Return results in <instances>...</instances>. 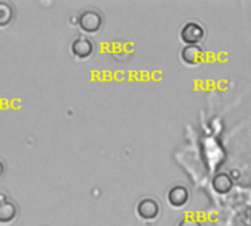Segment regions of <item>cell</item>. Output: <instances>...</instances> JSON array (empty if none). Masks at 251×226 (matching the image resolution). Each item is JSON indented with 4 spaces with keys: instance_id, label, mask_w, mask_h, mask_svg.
Listing matches in <instances>:
<instances>
[{
    "instance_id": "1",
    "label": "cell",
    "mask_w": 251,
    "mask_h": 226,
    "mask_svg": "<svg viewBox=\"0 0 251 226\" xmlns=\"http://www.w3.org/2000/svg\"><path fill=\"white\" fill-rule=\"evenodd\" d=\"M103 15L96 9H85L78 15V26L85 34H96L103 26Z\"/></svg>"
},
{
    "instance_id": "2",
    "label": "cell",
    "mask_w": 251,
    "mask_h": 226,
    "mask_svg": "<svg viewBox=\"0 0 251 226\" xmlns=\"http://www.w3.org/2000/svg\"><path fill=\"white\" fill-rule=\"evenodd\" d=\"M71 53L76 59H88L94 53V41L87 35H78L71 41Z\"/></svg>"
},
{
    "instance_id": "3",
    "label": "cell",
    "mask_w": 251,
    "mask_h": 226,
    "mask_svg": "<svg viewBox=\"0 0 251 226\" xmlns=\"http://www.w3.org/2000/svg\"><path fill=\"white\" fill-rule=\"evenodd\" d=\"M203 38L204 28L197 22H187L181 29V40L187 43V46H199Z\"/></svg>"
},
{
    "instance_id": "4",
    "label": "cell",
    "mask_w": 251,
    "mask_h": 226,
    "mask_svg": "<svg viewBox=\"0 0 251 226\" xmlns=\"http://www.w3.org/2000/svg\"><path fill=\"white\" fill-rule=\"evenodd\" d=\"M137 215L144 221H154L160 215V204L154 199H143L137 204Z\"/></svg>"
},
{
    "instance_id": "5",
    "label": "cell",
    "mask_w": 251,
    "mask_h": 226,
    "mask_svg": "<svg viewBox=\"0 0 251 226\" xmlns=\"http://www.w3.org/2000/svg\"><path fill=\"white\" fill-rule=\"evenodd\" d=\"M19 216V206L12 199L0 203V225H10Z\"/></svg>"
},
{
    "instance_id": "6",
    "label": "cell",
    "mask_w": 251,
    "mask_h": 226,
    "mask_svg": "<svg viewBox=\"0 0 251 226\" xmlns=\"http://www.w3.org/2000/svg\"><path fill=\"white\" fill-rule=\"evenodd\" d=\"M190 199V193L184 185H175L168 193V201L174 207H182L187 204Z\"/></svg>"
},
{
    "instance_id": "7",
    "label": "cell",
    "mask_w": 251,
    "mask_h": 226,
    "mask_svg": "<svg viewBox=\"0 0 251 226\" xmlns=\"http://www.w3.org/2000/svg\"><path fill=\"white\" fill-rule=\"evenodd\" d=\"M181 59L187 65H199L204 59V50L200 46H185L181 50Z\"/></svg>"
},
{
    "instance_id": "8",
    "label": "cell",
    "mask_w": 251,
    "mask_h": 226,
    "mask_svg": "<svg viewBox=\"0 0 251 226\" xmlns=\"http://www.w3.org/2000/svg\"><path fill=\"white\" fill-rule=\"evenodd\" d=\"M16 9L12 1L0 0V29L10 26L15 22Z\"/></svg>"
},
{
    "instance_id": "9",
    "label": "cell",
    "mask_w": 251,
    "mask_h": 226,
    "mask_svg": "<svg viewBox=\"0 0 251 226\" xmlns=\"http://www.w3.org/2000/svg\"><path fill=\"white\" fill-rule=\"evenodd\" d=\"M212 187L218 194H228L234 187V181L228 174H218L212 179Z\"/></svg>"
},
{
    "instance_id": "10",
    "label": "cell",
    "mask_w": 251,
    "mask_h": 226,
    "mask_svg": "<svg viewBox=\"0 0 251 226\" xmlns=\"http://www.w3.org/2000/svg\"><path fill=\"white\" fill-rule=\"evenodd\" d=\"M178 226H203L199 221H196V219H191V218H188V219H184L181 224Z\"/></svg>"
},
{
    "instance_id": "11",
    "label": "cell",
    "mask_w": 251,
    "mask_h": 226,
    "mask_svg": "<svg viewBox=\"0 0 251 226\" xmlns=\"http://www.w3.org/2000/svg\"><path fill=\"white\" fill-rule=\"evenodd\" d=\"M4 174H6V162L0 157V179H3Z\"/></svg>"
},
{
    "instance_id": "12",
    "label": "cell",
    "mask_w": 251,
    "mask_h": 226,
    "mask_svg": "<svg viewBox=\"0 0 251 226\" xmlns=\"http://www.w3.org/2000/svg\"><path fill=\"white\" fill-rule=\"evenodd\" d=\"M6 200H9L7 194H6V193H1V191H0V203H4Z\"/></svg>"
}]
</instances>
